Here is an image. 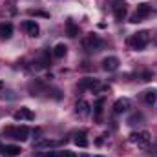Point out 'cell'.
Masks as SVG:
<instances>
[{
    "mask_svg": "<svg viewBox=\"0 0 157 157\" xmlns=\"http://www.w3.org/2000/svg\"><path fill=\"white\" fill-rule=\"evenodd\" d=\"M22 29H24L29 37H39V33H40V28L35 20H24V22H22Z\"/></svg>",
    "mask_w": 157,
    "mask_h": 157,
    "instance_id": "8992f818",
    "label": "cell"
},
{
    "mask_svg": "<svg viewBox=\"0 0 157 157\" xmlns=\"http://www.w3.org/2000/svg\"><path fill=\"white\" fill-rule=\"evenodd\" d=\"M66 53H68V48H66V44H62V42H59V44L53 48V57H55V59H62V57H66Z\"/></svg>",
    "mask_w": 157,
    "mask_h": 157,
    "instance_id": "e0dca14e",
    "label": "cell"
},
{
    "mask_svg": "<svg viewBox=\"0 0 157 157\" xmlns=\"http://www.w3.org/2000/svg\"><path fill=\"white\" fill-rule=\"evenodd\" d=\"M150 141H152V137H150V133L148 132H133V133H130V143L132 144H137L139 148H146L148 144H150Z\"/></svg>",
    "mask_w": 157,
    "mask_h": 157,
    "instance_id": "3957f363",
    "label": "cell"
},
{
    "mask_svg": "<svg viewBox=\"0 0 157 157\" xmlns=\"http://www.w3.org/2000/svg\"><path fill=\"white\" fill-rule=\"evenodd\" d=\"M143 97H144V102L146 104H155L157 102V91L155 90H146Z\"/></svg>",
    "mask_w": 157,
    "mask_h": 157,
    "instance_id": "ac0fdd59",
    "label": "cell"
},
{
    "mask_svg": "<svg viewBox=\"0 0 157 157\" xmlns=\"http://www.w3.org/2000/svg\"><path fill=\"white\" fill-rule=\"evenodd\" d=\"M150 13H152V6H150V4H146V2H143V4H139V6H137L135 13L132 15V22H143Z\"/></svg>",
    "mask_w": 157,
    "mask_h": 157,
    "instance_id": "5b68a950",
    "label": "cell"
},
{
    "mask_svg": "<svg viewBox=\"0 0 157 157\" xmlns=\"http://www.w3.org/2000/svg\"><path fill=\"white\" fill-rule=\"evenodd\" d=\"M75 112H77L78 115H88V113H90V102H86L84 99L77 101V104H75Z\"/></svg>",
    "mask_w": 157,
    "mask_h": 157,
    "instance_id": "9a60e30c",
    "label": "cell"
},
{
    "mask_svg": "<svg viewBox=\"0 0 157 157\" xmlns=\"http://www.w3.org/2000/svg\"><path fill=\"white\" fill-rule=\"evenodd\" d=\"M152 78H154V73H152V71H148V70H146V71H143V80H146V82H148V80H152Z\"/></svg>",
    "mask_w": 157,
    "mask_h": 157,
    "instance_id": "ffe728a7",
    "label": "cell"
},
{
    "mask_svg": "<svg viewBox=\"0 0 157 157\" xmlns=\"http://www.w3.org/2000/svg\"><path fill=\"white\" fill-rule=\"evenodd\" d=\"M66 35H68L70 39H75L78 35V26L75 24V20H71V18L66 20Z\"/></svg>",
    "mask_w": 157,
    "mask_h": 157,
    "instance_id": "4fadbf2b",
    "label": "cell"
},
{
    "mask_svg": "<svg viewBox=\"0 0 157 157\" xmlns=\"http://www.w3.org/2000/svg\"><path fill=\"white\" fill-rule=\"evenodd\" d=\"M102 106H104V99H99L95 102V121H101V115H102Z\"/></svg>",
    "mask_w": 157,
    "mask_h": 157,
    "instance_id": "d6986e66",
    "label": "cell"
},
{
    "mask_svg": "<svg viewBox=\"0 0 157 157\" xmlns=\"http://www.w3.org/2000/svg\"><path fill=\"white\" fill-rule=\"evenodd\" d=\"M148 42H150V33L148 31H137L128 39V46L135 51H141L148 46Z\"/></svg>",
    "mask_w": 157,
    "mask_h": 157,
    "instance_id": "6da1fadb",
    "label": "cell"
},
{
    "mask_svg": "<svg viewBox=\"0 0 157 157\" xmlns=\"http://www.w3.org/2000/svg\"><path fill=\"white\" fill-rule=\"evenodd\" d=\"M128 108H130V99H126V97L117 99L115 104H113V113H115V115L124 113V112H128Z\"/></svg>",
    "mask_w": 157,
    "mask_h": 157,
    "instance_id": "30bf717a",
    "label": "cell"
},
{
    "mask_svg": "<svg viewBox=\"0 0 157 157\" xmlns=\"http://www.w3.org/2000/svg\"><path fill=\"white\" fill-rule=\"evenodd\" d=\"M4 135L9 137V139H15V141H28L29 128L28 126H6Z\"/></svg>",
    "mask_w": 157,
    "mask_h": 157,
    "instance_id": "7a4b0ae2",
    "label": "cell"
},
{
    "mask_svg": "<svg viewBox=\"0 0 157 157\" xmlns=\"http://www.w3.org/2000/svg\"><path fill=\"white\" fill-rule=\"evenodd\" d=\"M46 157H59V155H57V152H48Z\"/></svg>",
    "mask_w": 157,
    "mask_h": 157,
    "instance_id": "7402d4cb",
    "label": "cell"
},
{
    "mask_svg": "<svg viewBox=\"0 0 157 157\" xmlns=\"http://www.w3.org/2000/svg\"><path fill=\"white\" fill-rule=\"evenodd\" d=\"M60 157H77L73 152H70V150H64L62 154H60Z\"/></svg>",
    "mask_w": 157,
    "mask_h": 157,
    "instance_id": "44dd1931",
    "label": "cell"
},
{
    "mask_svg": "<svg viewBox=\"0 0 157 157\" xmlns=\"http://www.w3.org/2000/svg\"><path fill=\"white\" fill-rule=\"evenodd\" d=\"M13 35V24L11 22H2L0 24V39H9Z\"/></svg>",
    "mask_w": 157,
    "mask_h": 157,
    "instance_id": "5bb4252c",
    "label": "cell"
},
{
    "mask_svg": "<svg viewBox=\"0 0 157 157\" xmlns=\"http://www.w3.org/2000/svg\"><path fill=\"white\" fill-rule=\"evenodd\" d=\"M13 119L15 121H33L35 119V113L29 110V108H20L13 113Z\"/></svg>",
    "mask_w": 157,
    "mask_h": 157,
    "instance_id": "52a82bcc",
    "label": "cell"
},
{
    "mask_svg": "<svg viewBox=\"0 0 157 157\" xmlns=\"http://www.w3.org/2000/svg\"><path fill=\"white\" fill-rule=\"evenodd\" d=\"M2 154L7 157H17L22 154V148L17 144H6V146H2Z\"/></svg>",
    "mask_w": 157,
    "mask_h": 157,
    "instance_id": "7c38bea8",
    "label": "cell"
},
{
    "mask_svg": "<svg viewBox=\"0 0 157 157\" xmlns=\"http://www.w3.org/2000/svg\"><path fill=\"white\" fill-rule=\"evenodd\" d=\"M78 88H80V90H90V91H93V90H99V88H101V82H99L97 78H82V80L78 82Z\"/></svg>",
    "mask_w": 157,
    "mask_h": 157,
    "instance_id": "9c48e42d",
    "label": "cell"
},
{
    "mask_svg": "<svg viewBox=\"0 0 157 157\" xmlns=\"http://www.w3.org/2000/svg\"><path fill=\"white\" fill-rule=\"evenodd\" d=\"M93 157H102V155H93Z\"/></svg>",
    "mask_w": 157,
    "mask_h": 157,
    "instance_id": "603a6c76",
    "label": "cell"
},
{
    "mask_svg": "<svg viewBox=\"0 0 157 157\" xmlns=\"http://www.w3.org/2000/svg\"><path fill=\"white\" fill-rule=\"evenodd\" d=\"M101 44H102V40H101L99 35H95V33H88V35L82 39V48H84L86 51H95Z\"/></svg>",
    "mask_w": 157,
    "mask_h": 157,
    "instance_id": "277c9868",
    "label": "cell"
},
{
    "mask_svg": "<svg viewBox=\"0 0 157 157\" xmlns=\"http://www.w3.org/2000/svg\"><path fill=\"white\" fill-rule=\"evenodd\" d=\"M126 15H128V7H126L124 2L113 4V17H115V20H124Z\"/></svg>",
    "mask_w": 157,
    "mask_h": 157,
    "instance_id": "8fae6325",
    "label": "cell"
},
{
    "mask_svg": "<svg viewBox=\"0 0 157 157\" xmlns=\"http://www.w3.org/2000/svg\"><path fill=\"white\" fill-rule=\"evenodd\" d=\"M119 59L117 57H106L104 60H102V70L104 71H108V73H112V71H115L119 68Z\"/></svg>",
    "mask_w": 157,
    "mask_h": 157,
    "instance_id": "ba28073f",
    "label": "cell"
},
{
    "mask_svg": "<svg viewBox=\"0 0 157 157\" xmlns=\"http://www.w3.org/2000/svg\"><path fill=\"white\" fill-rule=\"evenodd\" d=\"M73 143L77 144L78 148H88V137H86V132H78V133H75Z\"/></svg>",
    "mask_w": 157,
    "mask_h": 157,
    "instance_id": "2e32d148",
    "label": "cell"
}]
</instances>
